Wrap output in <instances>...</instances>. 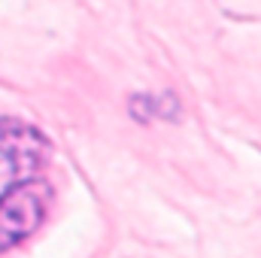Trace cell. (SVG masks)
Returning a JSON list of instances; mask_svg holds the SVG:
<instances>
[{"label": "cell", "mask_w": 261, "mask_h": 258, "mask_svg": "<svg viewBox=\"0 0 261 258\" xmlns=\"http://www.w3.org/2000/svg\"><path fill=\"white\" fill-rule=\"evenodd\" d=\"M49 161V143L24 122L0 119V200L15 186L43 176Z\"/></svg>", "instance_id": "obj_1"}, {"label": "cell", "mask_w": 261, "mask_h": 258, "mask_svg": "<svg viewBox=\"0 0 261 258\" xmlns=\"http://www.w3.org/2000/svg\"><path fill=\"white\" fill-rule=\"evenodd\" d=\"M52 186L46 176H34L0 200V252L28 240L52 207Z\"/></svg>", "instance_id": "obj_2"}]
</instances>
